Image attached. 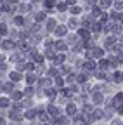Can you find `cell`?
I'll list each match as a JSON object with an SVG mask.
<instances>
[{
  "instance_id": "6da1fadb",
  "label": "cell",
  "mask_w": 123,
  "mask_h": 125,
  "mask_svg": "<svg viewBox=\"0 0 123 125\" xmlns=\"http://www.w3.org/2000/svg\"><path fill=\"white\" fill-rule=\"evenodd\" d=\"M12 42H4V49H12Z\"/></svg>"
},
{
  "instance_id": "7a4b0ae2",
  "label": "cell",
  "mask_w": 123,
  "mask_h": 125,
  "mask_svg": "<svg viewBox=\"0 0 123 125\" xmlns=\"http://www.w3.org/2000/svg\"><path fill=\"white\" fill-rule=\"evenodd\" d=\"M64 31H66V30H64L63 26H59V28H57V35H64Z\"/></svg>"
},
{
  "instance_id": "3957f363",
  "label": "cell",
  "mask_w": 123,
  "mask_h": 125,
  "mask_svg": "<svg viewBox=\"0 0 123 125\" xmlns=\"http://www.w3.org/2000/svg\"><path fill=\"white\" fill-rule=\"evenodd\" d=\"M94 101H95V103H101V101H102V97L99 96V94H95V96H94Z\"/></svg>"
},
{
  "instance_id": "277c9868",
  "label": "cell",
  "mask_w": 123,
  "mask_h": 125,
  "mask_svg": "<svg viewBox=\"0 0 123 125\" xmlns=\"http://www.w3.org/2000/svg\"><path fill=\"white\" fill-rule=\"evenodd\" d=\"M19 78H21L19 73H12V80H19Z\"/></svg>"
},
{
  "instance_id": "5b68a950",
  "label": "cell",
  "mask_w": 123,
  "mask_h": 125,
  "mask_svg": "<svg viewBox=\"0 0 123 125\" xmlns=\"http://www.w3.org/2000/svg\"><path fill=\"white\" fill-rule=\"evenodd\" d=\"M68 113H69V115L75 113V106H68Z\"/></svg>"
},
{
  "instance_id": "8992f818",
  "label": "cell",
  "mask_w": 123,
  "mask_h": 125,
  "mask_svg": "<svg viewBox=\"0 0 123 125\" xmlns=\"http://www.w3.org/2000/svg\"><path fill=\"white\" fill-rule=\"evenodd\" d=\"M14 23H16V24H23V18H16V19H14Z\"/></svg>"
},
{
  "instance_id": "52a82bcc",
  "label": "cell",
  "mask_w": 123,
  "mask_h": 125,
  "mask_svg": "<svg viewBox=\"0 0 123 125\" xmlns=\"http://www.w3.org/2000/svg\"><path fill=\"white\" fill-rule=\"evenodd\" d=\"M26 116H28V118H33V116H35V111H28Z\"/></svg>"
},
{
  "instance_id": "ba28073f",
  "label": "cell",
  "mask_w": 123,
  "mask_h": 125,
  "mask_svg": "<svg viewBox=\"0 0 123 125\" xmlns=\"http://www.w3.org/2000/svg\"><path fill=\"white\" fill-rule=\"evenodd\" d=\"M94 66H95L94 62H87V68H88V70H94Z\"/></svg>"
},
{
  "instance_id": "9c48e42d",
  "label": "cell",
  "mask_w": 123,
  "mask_h": 125,
  "mask_svg": "<svg viewBox=\"0 0 123 125\" xmlns=\"http://www.w3.org/2000/svg\"><path fill=\"white\" fill-rule=\"evenodd\" d=\"M52 5H54V2H52V0H47V7H49V9H50V7H52Z\"/></svg>"
},
{
  "instance_id": "30bf717a",
  "label": "cell",
  "mask_w": 123,
  "mask_h": 125,
  "mask_svg": "<svg viewBox=\"0 0 123 125\" xmlns=\"http://www.w3.org/2000/svg\"><path fill=\"white\" fill-rule=\"evenodd\" d=\"M7 104H9V101H7V99H2V108H4V106H7Z\"/></svg>"
},
{
  "instance_id": "8fae6325",
  "label": "cell",
  "mask_w": 123,
  "mask_h": 125,
  "mask_svg": "<svg viewBox=\"0 0 123 125\" xmlns=\"http://www.w3.org/2000/svg\"><path fill=\"white\" fill-rule=\"evenodd\" d=\"M68 2H69V4H75V0H68Z\"/></svg>"
},
{
  "instance_id": "7c38bea8",
  "label": "cell",
  "mask_w": 123,
  "mask_h": 125,
  "mask_svg": "<svg viewBox=\"0 0 123 125\" xmlns=\"http://www.w3.org/2000/svg\"><path fill=\"white\" fill-rule=\"evenodd\" d=\"M121 21H123V16H121Z\"/></svg>"
}]
</instances>
